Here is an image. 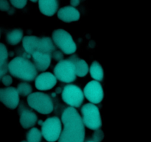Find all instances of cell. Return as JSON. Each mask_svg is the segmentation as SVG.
Listing matches in <instances>:
<instances>
[{
	"instance_id": "1",
	"label": "cell",
	"mask_w": 151,
	"mask_h": 142,
	"mask_svg": "<svg viewBox=\"0 0 151 142\" xmlns=\"http://www.w3.org/2000/svg\"><path fill=\"white\" fill-rule=\"evenodd\" d=\"M63 129L58 142H84L86 132L82 117L73 107L66 108L61 116Z\"/></svg>"
},
{
	"instance_id": "2",
	"label": "cell",
	"mask_w": 151,
	"mask_h": 142,
	"mask_svg": "<svg viewBox=\"0 0 151 142\" xmlns=\"http://www.w3.org/2000/svg\"><path fill=\"white\" fill-rule=\"evenodd\" d=\"M7 69L15 77L24 81H32L37 77L33 63L24 57H16L8 63Z\"/></svg>"
},
{
	"instance_id": "3",
	"label": "cell",
	"mask_w": 151,
	"mask_h": 142,
	"mask_svg": "<svg viewBox=\"0 0 151 142\" xmlns=\"http://www.w3.org/2000/svg\"><path fill=\"white\" fill-rule=\"evenodd\" d=\"M27 104L41 114H50L54 108L52 100L48 94L41 92L31 93L27 97Z\"/></svg>"
},
{
	"instance_id": "4",
	"label": "cell",
	"mask_w": 151,
	"mask_h": 142,
	"mask_svg": "<svg viewBox=\"0 0 151 142\" xmlns=\"http://www.w3.org/2000/svg\"><path fill=\"white\" fill-rule=\"evenodd\" d=\"M82 120L84 126L95 131L102 126V120L98 108L92 103H86L81 108Z\"/></svg>"
},
{
	"instance_id": "5",
	"label": "cell",
	"mask_w": 151,
	"mask_h": 142,
	"mask_svg": "<svg viewBox=\"0 0 151 142\" xmlns=\"http://www.w3.org/2000/svg\"><path fill=\"white\" fill-rule=\"evenodd\" d=\"M52 41L64 54L71 55L77 50V45L72 35L63 29L55 30L52 35Z\"/></svg>"
},
{
	"instance_id": "6",
	"label": "cell",
	"mask_w": 151,
	"mask_h": 142,
	"mask_svg": "<svg viewBox=\"0 0 151 142\" xmlns=\"http://www.w3.org/2000/svg\"><path fill=\"white\" fill-rule=\"evenodd\" d=\"M61 131V121L57 116L47 118L41 125V135L48 142L57 141Z\"/></svg>"
},
{
	"instance_id": "7",
	"label": "cell",
	"mask_w": 151,
	"mask_h": 142,
	"mask_svg": "<svg viewBox=\"0 0 151 142\" xmlns=\"http://www.w3.org/2000/svg\"><path fill=\"white\" fill-rule=\"evenodd\" d=\"M56 79L65 83H70L76 80V73L74 63L69 59L59 61L54 68Z\"/></svg>"
},
{
	"instance_id": "8",
	"label": "cell",
	"mask_w": 151,
	"mask_h": 142,
	"mask_svg": "<svg viewBox=\"0 0 151 142\" xmlns=\"http://www.w3.org/2000/svg\"><path fill=\"white\" fill-rule=\"evenodd\" d=\"M61 97L65 103L73 108L81 107L84 100L82 90L77 85L72 84H69L63 88Z\"/></svg>"
},
{
	"instance_id": "9",
	"label": "cell",
	"mask_w": 151,
	"mask_h": 142,
	"mask_svg": "<svg viewBox=\"0 0 151 142\" xmlns=\"http://www.w3.org/2000/svg\"><path fill=\"white\" fill-rule=\"evenodd\" d=\"M83 95L92 104L101 103L104 97V92L101 84L98 81H90L84 87Z\"/></svg>"
},
{
	"instance_id": "10",
	"label": "cell",
	"mask_w": 151,
	"mask_h": 142,
	"mask_svg": "<svg viewBox=\"0 0 151 142\" xmlns=\"http://www.w3.org/2000/svg\"><path fill=\"white\" fill-rule=\"evenodd\" d=\"M0 102L7 108L14 110L19 104V94L14 87L0 88Z\"/></svg>"
},
{
	"instance_id": "11",
	"label": "cell",
	"mask_w": 151,
	"mask_h": 142,
	"mask_svg": "<svg viewBox=\"0 0 151 142\" xmlns=\"http://www.w3.org/2000/svg\"><path fill=\"white\" fill-rule=\"evenodd\" d=\"M19 113L20 116V119H19L20 125L24 129H29L32 128L36 124L38 121L37 115L33 111L25 107L23 103L19 106Z\"/></svg>"
},
{
	"instance_id": "12",
	"label": "cell",
	"mask_w": 151,
	"mask_h": 142,
	"mask_svg": "<svg viewBox=\"0 0 151 142\" xmlns=\"http://www.w3.org/2000/svg\"><path fill=\"white\" fill-rule=\"evenodd\" d=\"M57 79L53 74L50 72H44L35 77V85L40 91H48L55 86Z\"/></svg>"
},
{
	"instance_id": "13",
	"label": "cell",
	"mask_w": 151,
	"mask_h": 142,
	"mask_svg": "<svg viewBox=\"0 0 151 142\" xmlns=\"http://www.w3.org/2000/svg\"><path fill=\"white\" fill-rule=\"evenodd\" d=\"M31 55L33 60V64L37 70L44 72L50 67L52 60V55L35 51L32 53Z\"/></svg>"
},
{
	"instance_id": "14",
	"label": "cell",
	"mask_w": 151,
	"mask_h": 142,
	"mask_svg": "<svg viewBox=\"0 0 151 142\" xmlns=\"http://www.w3.org/2000/svg\"><path fill=\"white\" fill-rule=\"evenodd\" d=\"M58 17L64 22H77L80 19V12L72 6H66L58 11Z\"/></svg>"
},
{
	"instance_id": "15",
	"label": "cell",
	"mask_w": 151,
	"mask_h": 142,
	"mask_svg": "<svg viewBox=\"0 0 151 142\" xmlns=\"http://www.w3.org/2000/svg\"><path fill=\"white\" fill-rule=\"evenodd\" d=\"M38 8L42 14L47 16H52L58 9V0H38Z\"/></svg>"
},
{
	"instance_id": "16",
	"label": "cell",
	"mask_w": 151,
	"mask_h": 142,
	"mask_svg": "<svg viewBox=\"0 0 151 142\" xmlns=\"http://www.w3.org/2000/svg\"><path fill=\"white\" fill-rule=\"evenodd\" d=\"M55 47L53 44L52 40L50 37L38 38L36 51L52 55V53L55 51Z\"/></svg>"
},
{
	"instance_id": "17",
	"label": "cell",
	"mask_w": 151,
	"mask_h": 142,
	"mask_svg": "<svg viewBox=\"0 0 151 142\" xmlns=\"http://www.w3.org/2000/svg\"><path fill=\"white\" fill-rule=\"evenodd\" d=\"M69 60L74 63L75 69V73L76 76L83 77H85L88 72V66L86 62L84 60L81 58H78L77 56H72L69 58Z\"/></svg>"
},
{
	"instance_id": "18",
	"label": "cell",
	"mask_w": 151,
	"mask_h": 142,
	"mask_svg": "<svg viewBox=\"0 0 151 142\" xmlns=\"http://www.w3.org/2000/svg\"><path fill=\"white\" fill-rule=\"evenodd\" d=\"M7 59H8V52L4 44L0 43V80L8 71L7 69Z\"/></svg>"
},
{
	"instance_id": "19",
	"label": "cell",
	"mask_w": 151,
	"mask_h": 142,
	"mask_svg": "<svg viewBox=\"0 0 151 142\" xmlns=\"http://www.w3.org/2000/svg\"><path fill=\"white\" fill-rule=\"evenodd\" d=\"M38 38L33 35L25 36L22 38V45L25 52L27 54L32 55V52L36 51L37 44H38Z\"/></svg>"
},
{
	"instance_id": "20",
	"label": "cell",
	"mask_w": 151,
	"mask_h": 142,
	"mask_svg": "<svg viewBox=\"0 0 151 142\" xmlns=\"http://www.w3.org/2000/svg\"><path fill=\"white\" fill-rule=\"evenodd\" d=\"M23 38V30L21 29H14L9 32L6 35V40L10 45H16Z\"/></svg>"
},
{
	"instance_id": "21",
	"label": "cell",
	"mask_w": 151,
	"mask_h": 142,
	"mask_svg": "<svg viewBox=\"0 0 151 142\" xmlns=\"http://www.w3.org/2000/svg\"><path fill=\"white\" fill-rule=\"evenodd\" d=\"M89 72L91 76L96 81L100 82V81H102L103 80V77H104L103 69L102 68L101 65L97 61H94L91 63V67L89 69Z\"/></svg>"
},
{
	"instance_id": "22",
	"label": "cell",
	"mask_w": 151,
	"mask_h": 142,
	"mask_svg": "<svg viewBox=\"0 0 151 142\" xmlns=\"http://www.w3.org/2000/svg\"><path fill=\"white\" fill-rule=\"evenodd\" d=\"M26 138L27 142H41L42 135L38 128H33L28 131Z\"/></svg>"
},
{
	"instance_id": "23",
	"label": "cell",
	"mask_w": 151,
	"mask_h": 142,
	"mask_svg": "<svg viewBox=\"0 0 151 142\" xmlns=\"http://www.w3.org/2000/svg\"><path fill=\"white\" fill-rule=\"evenodd\" d=\"M16 89H17L19 95H22L23 97L29 96L32 93V86L27 82H21V83H19Z\"/></svg>"
},
{
	"instance_id": "24",
	"label": "cell",
	"mask_w": 151,
	"mask_h": 142,
	"mask_svg": "<svg viewBox=\"0 0 151 142\" xmlns=\"http://www.w3.org/2000/svg\"><path fill=\"white\" fill-rule=\"evenodd\" d=\"M104 133L102 130L97 129L95 130L92 136V141L95 142H101L104 138Z\"/></svg>"
},
{
	"instance_id": "25",
	"label": "cell",
	"mask_w": 151,
	"mask_h": 142,
	"mask_svg": "<svg viewBox=\"0 0 151 142\" xmlns=\"http://www.w3.org/2000/svg\"><path fill=\"white\" fill-rule=\"evenodd\" d=\"M27 0H10V3L14 7L18 9H22L25 7Z\"/></svg>"
},
{
	"instance_id": "26",
	"label": "cell",
	"mask_w": 151,
	"mask_h": 142,
	"mask_svg": "<svg viewBox=\"0 0 151 142\" xmlns=\"http://www.w3.org/2000/svg\"><path fill=\"white\" fill-rule=\"evenodd\" d=\"M10 10V3L7 0H0V10L4 12H9Z\"/></svg>"
},
{
	"instance_id": "27",
	"label": "cell",
	"mask_w": 151,
	"mask_h": 142,
	"mask_svg": "<svg viewBox=\"0 0 151 142\" xmlns=\"http://www.w3.org/2000/svg\"><path fill=\"white\" fill-rule=\"evenodd\" d=\"M1 81H2L3 84L6 86H10L12 83H13V79L11 77L8 75H4V76L1 77Z\"/></svg>"
},
{
	"instance_id": "28",
	"label": "cell",
	"mask_w": 151,
	"mask_h": 142,
	"mask_svg": "<svg viewBox=\"0 0 151 142\" xmlns=\"http://www.w3.org/2000/svg\"><path fill=\"white\" fill-rule=\"evenodd\" d=\"M52 55L53 58L55 60H57V61H60V60H63V52H61L54 51L52 53Z\"/></svg>"
},
{
	"instance_id": "29",
	"label": "cell",
	"mask_w": 151,
	"mask_h": 142,
	"mask_svg": "<svg viewBox=\"0 0 151 142\" xmlns=\"http://www.w3.org/2000/svg\"><path fill=\"white\" fill-rule=\"evenodd\" d=\"M81 0H70V4L72 7H77L80 4Z\"/></svg>"
},
{
	"instance_id": "30",
	"label": "cell",
	"mask_w": 151,
	"mask_h": 142,
	"mask_svg": "<svg viewBox=\"0 0 151 142\" xmlns=\"http://www.w3.org/2000/svg\"><path fill=\"white\" fill-rule=\"evenodd\" d=\"M31 1H32V2H36L37 1H38V0H30Z\"/></svg>"
},
{
	"instance_id": "31",
	"label": "cell",
	"mask_w": 151,
	"mask_h": 142,
	"mask_svg": "<svg viewBox=\"0 0 151 142\" xmlns=\"http://www.w3.org/2000/svg\"><path fill=\"white\" fill-rule=\"evenodd\" d=\"M86 142H95V141H92V140H91V141H87Z\"/></svg>"
},
{
	"instance_id": "32",
	"label": "cell",
	"mask_w": 151,
	"mask_h": 142,
	"mask_svg": "<svg viewBox=\"0 0 151 142\" xmlns=\"http://www.w3.org/2000/svg\"><path fill=\"white\" fill-rule=\"evenodd\" d=\"M21 142H27V141H22Z\"/></svg>"
},
{
	"instance_id": "33",
	"label": "cell",
	"mask_w": 151,
	"mask_h": 142,
	"mask_svg": "<svg viewBox=\"0 0 151 142\" xmlns=\"http://www.w3.org/2000/svg\"><path fill=\"white\" fill-rule=\"evenodd\" d=\"M0 35H1V33H0Z\"/></svg>"
}]
</instances>
